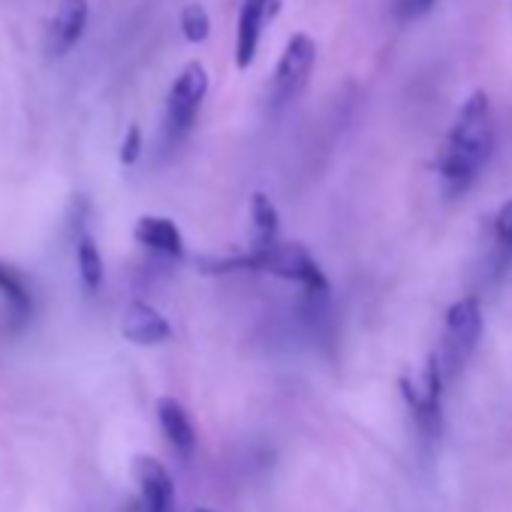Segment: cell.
I'll use <instances>...</instances> for the list:
<instances>
[{
  "instance_id": "obj_15",
  "label": "cell",
  "mask_w": 512,
  "mask_h": 512,
  "mask_svg": "<svg viewBox=\"0 0 512 512\" xmlns=\"http://www.w3.org/2000/svg\"><path fill=\"white\" fill-rule=\"evenodd\" d=\"M76 260H79V275L85 290H100L103 284V256L100 247L91 235H79V247H76Z\"/></svg>"
},
{
  "instance_id": "obj_6",
  "label": "cell",
  "mask_w": 512,
  "mask_h": 512,
  "mask_svg": "<svg viewBox=\"0 0 512 512\" xmlns=\"http://www.w3.org/2000/svg\"><path fill=\"white\" fill-rule=\"evenodd\" d=\"M317 64V40L305 31L293 34L278 58L275 76H272V106L281 109L290 100H296L302 94V88L308 85L311 73Z\"/></svg>"
},
{
  "instance_id": "obj_8",
  "label": "cell",
  "mask_w": 512,
  "mask_h": 512,
  "mask_svg": "<svg viewBox=\"0 0 512 512\" xmlns=\"http://www.w3.org/2000/svg\"><path fill=\"white\" fill-rule=\"evenodd\" d=\"M133 479L139 485L145 512H172L175 485H172L169 470L154 455H136L133 458Z\"/></svg>"
},
{
  "instance_id": "obj_2",
  "label": "cell",
  "mask_w": 512,
  "mask_h": 512,
  "mask_svg": "<svg viewBox=\"0 0 512 512\" xmlns=\"http://www.w3.org/2000/svg\"><path fill=\"white\" fill-rule=\"evenodd\" d=\"M199 272L205 275H232V272H266L281 281L302 287L308 299H329V278L323 275L314 256L296 241H278L263 250H244L223 260H199Z\"/></svg>"
},
{
  "instance_id": "obj_4",
  "label": "cell",
  "mask_w": 512,
  "mask_h": 512,
  "mask_svg": "<svg viewBox=\"0 0 512 512\" xmlns=\"http://www.w3.org/2000/svg\"><path fill=\"white\" fill-rule=\"evenodd\" d=\"M208 94V73L199 61H190L172 82L166 94V112H163V139L166 145H178L190 127L196 124L199 106Z\"/></svg>"
},
{
  "instance_id": "obj_10",
  "label": "cell",
  "mask_w": 512,
  "mask_h": 512,
  "mask_svg": "<svg viewBox=\"0 0 512 512\" xmlns=\"http://www.w3.org/2000/svg\"><path fill=\"white\" fill-rule=\"evenodd\" d=\"M88 28V0H61L52 28H49V52L55 58L67 55Z\"/></svg>"
},
{
  "instance_id": "obj_9",
  "label": "cell",
  "mask_w": 512,
  "mask_h": 512,
  "mask_svg": "<svg viewBox=\"0 0 512 512\" xmlns=\"http://www.w3.org/2000/svg\"><path fill=\"white\" fill-rule=\"evenodd\" d=\"M121 335H124L130 344H136V347H157V344H163V341L172 338V326H169V320H166L157 308H151L148 302H133V305H127V311H124Z\"/></svg>"
},
{
  "instance_id": "obj_19",
  "label": "cell",
  "mask_w": 512,
  "mask_h": 512,
  "mask_svg": "<svg viewBox=\"0 0 512 512\" xmlns=\"http://www.w3.org/2000/svg\"><path fill=\"white\" fill-rule=\"evenodd\" d=\"M434 4H437V0H398V13H401V19H419Z\"/></svg>"
},
{
  "instance_id": "obj_1",
  "label": "cell",
  "mask_w": 512,
  "mask_h": 512,
  "mask_svg": "<svg viewBox=\"0 0 512 512\" xmlns=\"http://www.w3.org/2000/svg\"><path fill=\"white\" fill-rule=\"evenodd\" d=\"M494 112L485 91H473L455 112L452 127L437 154V175L449 193H464L494 151Z\"/></svg>"
},
{
  "instance_id": "obj_13",
  "label": "cell",
  "mask_w": 512,
  "mask_h": 512,
  "mask_svg": "<svg viewBox=\"0 0 512 512\" xmlns=\"http://www.w3.org/2000/svg\"><path fill=\"white\" fill-rule=\"evenodd\" d=\"M278 208L266 193L250 196V247L247 250H263L278 244Z\"/></svg>"
},
{
  "instance_id": "obj_18",
  "label": "cell",
  "mask_w": 512,
  "mask_h": 512,
  "mask_svg": "<svg viewBox=\"0 0 512 512\" xmlns=\"http://www.w3.org/2000/svg\"><path fill=\"white\" fill-rule=\"evenodd\" d=\"M139 154H142V130L133 124L127 130V136H124V145H121V163L124 166H133L139 160Z\"/></svg>"
},
{
  "instance_id": "obj_7",
  "label": "cell",
  "mask_w": 512,
  "mask_h": 512,
  "mask_svg": "<svg viewBox=\"0 0 512 512\" xmlns=\"http://www.w3.org/2000/svg\"><path fill=\"white\" fill-rule=\"evenodd\" d=\"M281 0H241L235 22V67L247 70L260 52V40L266 25L278 16Z\"/></svg>"
},
{
  "instance_id": "obj_11",
  "label": "cell",
  "mask_w": 512,
  "mask_h": 512,
  "mask_svg": "<svg viewBox=\"0 0 512 512\" xmlns=\"http://www.w3.org/2000/svg\"><path fill=\"white\" fill-rule=\"evenodd\" d=\"M133 235H136V241L145 244L148 250H157V253H163V256H172V260H181V256H184L181 229H178L169 217L145 214V217H139Z\"/></svg>"
},
{
  "instance_id": "obj_12",
  "label": "cell",
  "mask_w": 512,
  "mask_h": 512,
  "mask_svg": "<svg viewBox=\"0 0 512 512\" xmlns=\"http://www.w3.org/2000/svg\"><path fill=\"white\" fill-rule=\"evenodd\" d=\"M157 422H160V428H163V434H166V440L172 443L175 452L190 455L196 449V428H193L190 413L184 410L181 401L163 395L157 401Z\"/></svg>"
},
{
  "instance_id": "obj_14",
  "label": "cell",
  "mask_w": 512,
  "mask_h": 512,
  "mask_svg": "<svg viewBox=\"0 0 512 512\" xmlns=\"http://www.w3.org/2000/svg\"><path fill=\"white\" fill-rule=\"evenodd\" d=\"M0 296L7 299V305L16 317L28 320L34 314V293H31L28 278L4 260H0Z\"/></svg>"
},
{
  "instance_id": "obj_20",
  "label": "cell",
  "mask_w": 512,
  "mask_h": 512,
  "mask_svg": "<svg viewBox=\"0 0 512 512\" xmlns=\"http://www.w3.org/2000/svg\"><path fill=\"white\" fill-rule=\"evenodd\" d=\"M196 512H211V509H196Z\"/></svg>"
},
{
  "instance_id": "obj_16",
  "label": "cell",
  "mask_w": 512,
  "mask_h": 512,
  "mask_svg": "<svg viewBox=\"0 0 512 512\" xmlns=\"http://www.w3.org/2000/svg\"><path fill=\"white\" fill-rule=\"evenodd\" d=\"M491 244H494V263L503 269L512 260V199L503 202L491 220Z\"/></svg>"
},
{
  "instance_id": "obj_3",
  "label": "cell",
  "mask_w": 512,
  "mask_h": 512,
  "mask_svg": "<svg viewBox=\"0 0 512 512\" xmlns=\"http://www.w3.org/2000/svg\"><path fill=\"white\" fill-rule=\"evenodd\" d=\"M479 338H482V305H479V299H473V296L458 299L446 311L443 338H440V347L434 350L446 380H452L464 371Z\"/></svg>"
},
{
  "instance_id": "obj_17",
  "label": "cell",
  "mask_w": 512,
  "mask_h": 512,
  "mask_svg": "<svg viewBox=\"0 0 512 512\" xmlns=\"http://www.w3.org/2000/svg\"><path fill=\"white\" fill-rule=\"evenodd\" d=\"M181 34H184V40H190V43H205L208 34H211L208 10H205L202 4H196V0H190V4L181 10Z\"/></svg>"
},
{
  "instance_id": "obj_5",
  "label": "cell",
  "mask_w": 512,
  "mask_h": 512,
  "mask_svg": "<svg viewBox=\"0 0 512 512\" xmlns=\"http://www.w3.org/2000/svg\"><path fill=\"white\" fill-rule=\"evenodd\" d=\"M443 368L431 353L419 374L401 380V395L425 437H437L443 428Z\"/></svg>"
}]
</instances>
